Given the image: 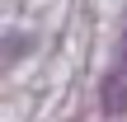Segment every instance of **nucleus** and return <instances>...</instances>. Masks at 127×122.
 Segmentation results:
<instances>
[{
  "mask_svg": "<svg viewBox=\"0 0 127 122\" xmlns=\"http://www.w3.org/2000/svg\"><path fill=\"white\" fill-rule=\"evenodd\" d=\"M104 108H108V113H127V28H123L118 52H113L108 80H104Z\"/></svg>",
  "mask_w": 127,
  "mask_h": 122,
  "instance_id": "obj_1",
  "label": "nucleus"
}]
</instances>
